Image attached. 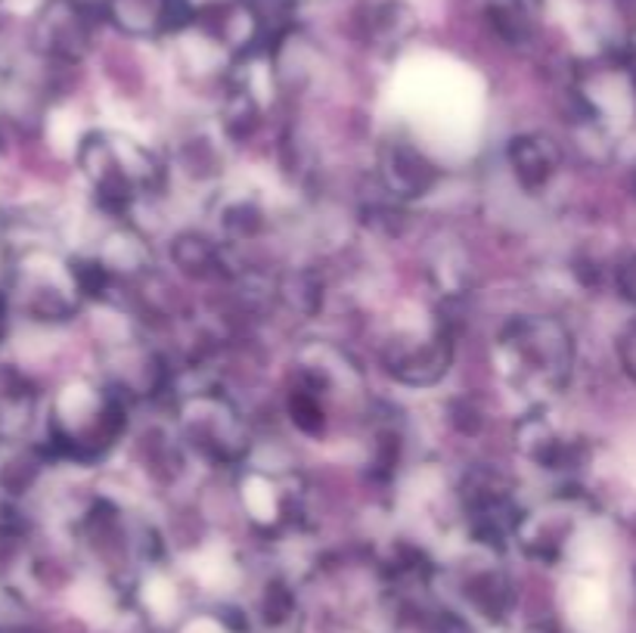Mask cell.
Returning <instances> with one entry per match:
<instances>
[{
  "mask_svg": "<svg viewBox=\"0 0 636 633\" xmlns=\"http://www.w3.org/2000/svg\"><path fill=\"white\" fill-rule=\"evenodd\" d=\"M621 289H624L627 299L636 301V258L634 261H627L624 270H621Z\"/></svg>",
  "mask_w": 636,
  "mask_h": 633,
  "instance_id": "7a4b0ae2",
  "label": "cell"
},
{
  "mask_svg": "<svg viewBox=\"0 0 636 633\" xmlns=\"http://www.w3.org/2000/svg\"><path fill=\"white\" fill-rule=\"evenodd\" d=\"M292 413H295V423L302 428H307V432H311V423H307V419H314L320 426V411L307 401V397H295V401H292Z\"/></svg>",
  "mask_w": 636,
  "mask_h": 633,
  "instance_id": "6da1fadb",
  "label": "cell"
},
{
  "mask_svg": "<svg viewBox=\"0 0 636 633\" xmlns=\"http://www.w3.org/2000/svg\"><path fill=\"white\" fill-rule=\"evenodd\" d=\"M0 335H3V308H0Z\"/></svg>",
  "mask_w": 636,
  "mask_h": 633,
  "instance_id": "3957f363",
  "label": "cell"
}]
</instances>
